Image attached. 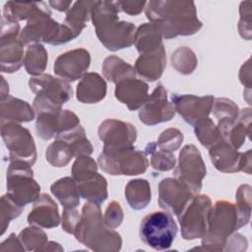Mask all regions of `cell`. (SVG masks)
<instances>
[{"label": "cell", "mask_w": 252, "mask_h": 252, "mask_svg": "<svg viewBox=\"0 0 252 252\" xmlns=\"http://www.w3.org/2000/svg\"><path fill=\"white\" fill-rule=\"evenodd\" d=\"M145 14L151 23L159 28L166 39L192 35L203 26L193 1L152 0L146 4Z\"/></svg>", "instance_id": "6da1fadb"}, {"label": "cell", "mask_w": 252, "mask_h": 252, "mask_svg": "<svg viewBox=\"0 0 252 252\" xmlns=\"http://www.w3.org/2000/svg\"><path fill=\"white\" fill-rule=\"evenodd\" d=\"M115 2L94 1L91 20L100 43L110 51L128 48L134 44L136 27L133 23L120 21Z\"/></svg>", "instance_id": "7a4b0ae2"}, {"label": "cell", "mask_w": 252, "mask_h": 252, "mask_svg": "<svg viewBox=\"0 0 252 252\" xmlns=\"http://www.w3.org/2000/svg\"><path fill=\"white\" fill-rule=\"evenodd\" d=\"M74 235L80 243L96 252H117L122 246L120 234L105 224L100 206L91 202L84 204Z\"/></svg>", "instance_id": "3957f363"}, {"label": "cell", "mask_w": 252, "mask_h": 252, "mask_svg": "<svg viewBox=\"0 0 252 252\" xmlns=\"http://www.w3.org/2000/svg\"><path fill=\"white\" fill-rule=\"evenodd\" d=\"M76 38L73 32L65 25L59 24L51 17V12L45 2H36V6L27 25L20 33L24 44L44 42L59 45Z\"/></svg>", "instance_id": "277c9868"}, {"label": "cell", "mask_w": 252, "mask_h": 252, "mask_svg": "<svg viewBox=\"0 0 252 252\" xmlns=\"http://www.w3.org/2000/svg\"><path fill=\"white\" fill-rule=\"evenodd\" d=\"M238 229V218L235 205L225 200H219L211 208L208 227L202 238V249L222 251L229 235Z\"/></svg>", "instance_id": "5b68a950"}, {"label": "cell", "mask_w": 252, "mask_h": 252, "mask_svg": "<svg viewBox=\"0 0 252 252\" xmlns=\"http://www.w3.org/2000/svg\"><path fill=\"white\" fill-rule=\"evenodd\" d=\"M30 90L35 94L32 107L38 114L62 109L73 94V90L68 82L55 78L50 74L32 76L29 80Z\"/></svg>", "instance_id": "8992f818"}, {"label": "cell", "mask_w": 252, "mask_h": 252, "mask_svg": "<svg viewBox=\"0 0 252 252\" xmlns=\"http://www.w3.org/2000/svg\"><path fill=\"white\" fill-rule=\"evenodd\" d=\"M97 163L102 171L110 175H139L144 173L149 166L146 154L134 146L116 149L102 148Z\"/></svg>", "instance_id": "52a82bcc"}, {"label": "cell", "mask_w": 252, "mask_h": 252, "mask_svg": "<svg viewBox=\"0 0 252 252\" xmlns=\"http://www.w3.org/2000/svg\"><path fill=\"white\" fill-rule=\"evenodd\" d=\"M6 180L7 194L22 208L34 202L40 195V186L33 178L32 165L26 161L10 160Z\"/></svg>", "instance_id": "ba28073f"}, {"label": "cell", "mask_w": 252, "mask_h": 252, "mask_svg": "<svg viewBox=\"0 0 252 252\" xmlns=\"http://www.w3.org/2000/svg\"><path fill=\"white\" fill-rule=\"evenodd\" d=\"M177 224L167 212H153L147 215L140 224L142 241L155 250H166L177 234Z\"/></svg>", "instance_id": "9c48e42d"}, {"label": "cell", "mask_w": 252, "mask_h": 252, "mask_svg": "<svg viewBox=\"0 0 252 252\" xmlns=\"http://www.w3.org/2000/svg\"><path fill=\"white\" fill-rule=\"evenodd\" d=\"M212 201L208 195H195L177 216L181 236L186 240L201 238L207 231Z\"/></svg>", "instance_id": "30bf717a"}, {"label": "cell", "mask_w": 252, "mask_h": 252, "mask_svg": "<svg viewBox=\"0 0 252 252\" xmlns=\"http://www.w3.org/2000/svg\"><path fill=\"white\" fill-rule=\"evenodd\" d=\"M19 22L1 19L0 66L2 73L17 72L24 64V43L20 39Z\"/></svg>", "instance_id": "8fae6325"}, {"label": "cell", "mask_w": 252, "mask_h": 252, "mask_svg": "<svg viewBox=\"0 0 252 252\" xmlns=\"http://www.w3.org/2000/svg\"><path fill=\"white\" fill-rule=\"evenodd\" d=\"M174 177L184 184L194 195L200 193L207 169L200 151L194 145L184 146L178 157Z\"/></svg>", "instance_id": "7c38bea8"}, {"label": "cell", "mask_w": 252, "mask_h": 252, "mask_svg": "<svg viewBox=\"0 0 252 252\" xmlns=\"http://www.w3.org/2000/svg\"><path fill=\"white\" fill-rule=\"evenodd\" d=\"M1 137L9 150V160L19 159L33 165L36 161V148L30 131L20 123H1Z\"/></svg>", "instance_id": "4fadbf2b"}, {"label": "cell", "mask_w": 252, "mask_h": 252, "mask_svg": "<svg viewBox=\"0 0 252 252\" xmlns=\"http://www.w3.org/2000/svg\"><path fill=\"white\" fill-rule=\"evenodd\" d=\"M175 112L173 104L167 99L166 89L158 84L140 108L139 119L146 125L154 126L171 120Z\"/></svg>", "instance_id": "5bb4252c"}, {"label": "cell", "mask_w": 252, "mask_h": 252, "mask_svg": "<svg viewBox=\"0 0 252 252\" xmlns=\"http://www.w3.org/2000/svg\"><path fill=\"white\" fill-rule=\"evenodd\" d=\"M80 125L79 117L69 109H61L52 112H41L37 114L35 130L43 140L56 138Z\"/></svg>", "instance_id": "9a60e30c"}, {"label": "cell", "mask_w": 252, "mask_h": 252, "mask_svg": "<svg viewBox=\"0 0 252 252\" xmlns=\"http://www.w3.org/2000/svg\"><path fill=\"white\" fill-rule=\"evenodd\" d=\"M171 103L175 111L191 126L209 117L215 97L213 95L197 96L194 94H171Z\"/></svg>", "instance_id": "2e32d148"}, {"label": "cell", "mask_w": 252, "mask_h": 252, "mask_svg": "<svg viewBox=\"0 0 252 252\" xmlns=\"http://www.w3.org/2000/svg\"><path fill=\"white\" fill-rule=\"evenodd\" d=\"M195 195L175 177L163 178L158 183V205L170 215L178 216Z\"/></svg>", "instance_id": "e0dca14e"}, {"label": "cell", "mask_w": 252, "mask_h": 252, "mask_svg": "<svg viewBox=\"0 0 252 252\" xmlns=\"http://www.w3.org/2000/svg\"><path fill=\"white\" fill-rule=\"evenodd\" d=\"M90 65V52L85 48H76L66 51L56 58L53 72L66 82H74L87 73Z\"/></svg>", "instance_id": "ac0fdd59"}, {"label": "cell", "mask_w": 252, "mask_h": 252, "mask_svg": "<svg viewBox=\"0 0 252 252\" xmlns=\"http://www.w3.org/2000/svg\"><path fill=\"white\" fill-rule=\"evenodd\" d=\"M98 138L103 148H124L133 146L137 139V129L129 122L108 118L103 120L97 129Z\"/></svg>", "instance_id": "d6986e66"}, {"label": "cell", "mask_w": 252, "mask_h": 252, "mask_svg": "<svg viewBox=\"0 0 252 252\" xmlns=\"http://www.w3.org/2000/svg\"><path fill=\"white\" fill-rule=\"evenodd\" d=\"M209 155L213 165L220 172L235 173L243 169V153L223 139L209 148Z\"/></svg>", "instance_id": "ffe728a7"}, {"label": "cell", "mask_w": 252, "mask_h": 252, "mask_svg": "<svg viewBox=\"0 0 252 252\" xmlns=\"http://www.w3.org/2000/svg\"><path fill=\"white\" fill-rule=\"evenodd\" d=\"M149 86L139 79H128L116 84L114 95L129 110H137L142 107L149 97Z\"/></svg>", "instance_id": "44dd1931"}, {"label": "cell", "mask_w": 252, "mask_h": 252, "mask_svg": "<svg viewBox=\"0 0 252 252\" xmlns=\"http://www.w3.org/2000/svg\"><path fill=\"white\" fill-rule=\"evenodd\" d=\"M60 220L55 201L46 193L40 194L28 215V222L43 228H53L59 225Z\"/></svg>", "instance_id": "7402d4cb"}, {"label": "cell", "mask_w": 252, "mask_h": 252, "mask_svg": "<svg viewBox=\"0 0 252 252\" xmlns=\"http://www.w3.org/2000/svg\"><path fill=\"white\" fill-rule=\"evenodd\" d=\"M166 67V53L164 46L159 49L140 54L135 62V71L143 79L149 82L158 80Z\"/></svg>", "instance_id": "603a6c76"}, {"label": "cell", "mask_w": 252, "mask_h": 252, "mask_svg": "<svg viewBox=\"0 0 252 252\" xmlns=\"http://www.w3.org/2000/svg\"><path fill=\"white\" fill-rule=\"evenodd\" d=\"M105 80L97 73H86L77 85L76 97L82 103L92 104L102 100L106 95Z\"/></svg>", "instance_id": "cb8c5ba5"}, {"label": "cell", "mask_w": 252, "mask_h": 252, "mask_svg": "<svg viewBox=\"0 0 252 252\" xmlns=\"http://www.w3.org/2000/svg\"><path fill=\"white\" fill-rule=\"evenodd\" d=\"M34 109L26 100L7 95L0 98L1 123L30 122L34 119Z\"/></svg>", "instance_id": "d4e9b609"}, {"label": "cell", "mask_w": 252, "mask_h": 252, "mask_svg": "<svg viewBox=\"0 0 252 252\" xmlns=\"http://www.w3.org/2000/svg\"><path fill=\"white\" fill-rule=\"evenodd\" d=\"M162 33L154 23H144L136 29L134 44L140 54L149 53L159 49L162 44Z\"/></svg>", "instance_id": "484cf974"}, {"label": "cell", "mask_w": 252, "mask_h": 252, "mask_svg": "<svg viewBox=\"0 0 252 252\" xmlns=\"http://www.w3.org/2000/svg\"><path fill=\"white\" fill-rule=\"evenodd\" d=\"M251 108L247 107L239 110V114L235 122L221 132L224 141L230 144L235 150H238L251 133Z\"/></svg>", "instance_id": "4316f807"}, {"label": "cell", "mask_w": 252, "mask_h": 252, "mask_svg": "<svg viewBox=\"0 0 252 252\" xmlns=\"http://www.w3.org/2000/svg\"><path fill=\"white\" fill-rule=\"evenodd\" d=\"M77 184L81 197L88 202L100 206L108 197L107 181L98 172Z\"/></svg>", "instance_id": "83f0119b"}, {"label": "cell", "mask_w": 252, "mask_h": 252, "mask_svg": "<svg viewBox=\"0 0 252 252\" xmlns=\"http://www.w3.org/2000/svg\"><path fill=\"white\" fill-rule=\"evenodd\" d=\"M51 193L60 202L64 209L77 208L80 204V192L78 184L73 177H63L50 186Z\"/></svg>", "instance_id": "f1b7e54d"}, {"label": "cell", "mask_w": 252, "mask_h": 252, "mask_svg": "<svg viewBox=\"0 0 252 252\" xmlns=\"http://www.w3.org/2000/svg\"><path fill=\"white\" fill-rule=\"evenodd\" d=\"M124 194L128 205L132 209L143 210L152 199L151 185L146 179H132L126 184Z\"/></svg>", "instance_id": "f546056e"}, {"label": "cell", "mask_w": 252, "mask_h": 252, "mask_svg": "<svg viewBox=\"0 0 252 252\" xmlns=\"http://www.w3.org/2000/svg\"><path fill=\"white\" fill-rule=\"evenodd\" d=\"M101 69L104 78L115 85L121 81L136 78L135 68L116 55L106 57Z\"/></svg>", "instance_id": "4dcf8cb0"}, {"label": "cell", "mask_w": 252, "mask_h": 252, "mask_svg": "<svg viewBox=\"0 0 252 252\" xmlns=\"http://www.w3.org/2000/svg\"><path fill=\"white\" fill-rule=\"evenodd\" d=\"M94 1H77L66 14L64 23L76 35L81 34L91 19V9Z\"/></svg>", "instance_id": "1f68e13d"}, {"label": "cell", "mask_w": 252, "mask_h": 252, "mask_svg": "<svg viewBox=\"0 0 252 252\" xmlns=\"http://www.w3.org/2000/svg\"><path fill=\"white\" fill-rule=\"evenodd\" d=\"M47 60V51L41 43L30 44L26 50L24 58L26 71L32 76L41 75L46 68Z\"/></svg>", "instance_id": "d6a6232c"}, {"label": "cell", "mask_w": 252, "mask_h": 252, "mask_svg": "<svg viewBox=\"0 0 252 252\" xmlns=\"http://www.w3.org/2000/svg\"><path fill=\"white\" fill-rule=\"evenodd\" d=\"M213 113L218 119V128H223L231 125L238 117L239 108L231 99L219 97L214 100Z\"/></svg>", "instance_id": "836d02e7"}, {"label": "cell", "mask_w": 252, "mask_h": 252, "mask_svg": "<svg viewBox=\"0 0 252 252\" xmlns=\"http://www.w3.org/2000/svg\"><path fill=\"white\" fill-rule=\"evenodd\" d=\"M55 139H62L66 141L72 148L75 157L82 155L90 156L94 151L93 145L87 138L85 129L81 126V124L68 132L58 135Z\"/></svg>", "instance_id": "e575fe53"}, {"label": "cell", "mask_w": 252, "mask_h": 252, "mask_svg": "<svg viewBox=\"0 0 252 252\" xmlns=\"http://www.w3.org/2000/svg\"><path fill=\"white\" fill-rule=\"evenodd\" d=\"M74 157L75 155L72 148L62 139H55V141L47 147L45 152L46 160L55 167L66 166Z\"/></svg>", "instance_id": "d590c367"}, {"label": "cell", "mask_w": 252, "mask_h": 252, "mask_svg": "<svg viewBox=\"0 0 252 252\" xmlns=\"http://www.w3.org/2000/svg\"><path fill=\"white\" fill-rule=\"evenodd\" d=\"M145 154L151 157V166L158 171H168L175 167L176 158L173 154L159 149L155 142L146 145Z\"/></svg>", "instance_id": "8d00e7d4"}, {"label": "cell", "mask_w": 252, "mask_h": 252, "mask_svg": "<svg viewBox=\"0 0 252 252\" xmlns=\"http://www.w3.org/2000/svg\"><path fill=\"white\" fill-rule=\"evenodd\" d=\"M171 64L178 73L189 75L197 68L198 59L191 48L180 46L171 54Z\"/></svg>", "instance_id": "74e56055"}, {"label": "cell", "mask_w": 252, "mask_h": 252, "mask_svg": "<svg viewBox=\"0 0 252 252\" xmlns=\"http://www.w3.org/2000/svg\"><path fill=\"white\" fill-rule=\"evenodd\" d=\"M193 127L197 139L199 140L201 145L207 149L222 139L218 126L209 117L202 119Z\"/></svg>", "instance_id": "f35d334b"}, {"label": "cell", "mask_w": 252, "mask_h": 252, "mask_svg": "<svg viewBox=\"0 0 252 252\" xmlns=\"http://www.w3.org/2000/svg\"><path fill=\"white\" fill-rule=\"evenodd\" d=\"M251 186L242 184L238 187L235 193L236 212L238 218V229L245 226L251 217Z\"/></svg>", "instance_id": "ab89813d"}, {"label": "cell", "mask_w": 252, "mask_h": 252, "mask_svg": "<svg viewBox=\"0 0 252 252\" xmlns=\"http://www.w3.org/2000/svg\"><path fill=\"white\" fill-rule=\"evenodd\" d=\"M18 236L28 251H42L48 243L46 233L39 226L33 224L24 228Z\"/></svg>", "instance_id": "60d3db41"}, {"label": "cell", "mask_w": 252, "mask_h": 252, "mask_svg": "<svg viewBox=\"0 0 252 252\" xmlns=\"http://www.w3.org/2000/svg\"><path fill=\"white\" fill-rule=\"evenodd\" d=\"M36 2L8 1L3 7V18L16 22L27 20L34 11Z\"/></svg>", "instance_id": "b9f144b4"}, {"label": "cell", "mask_w": 252, "mask_h": 252, "mask_svg": "<svg viewBox=\"0 0 252 252\" xmlns=\"http://www.w3.org/2000/svg\"><path fill=\"white\" fill-rule=\"evenodd\" d=\"M72 177L77 183L97 173L96 161L88 155L78 156L72 165Z\"/></svg>", "instance_id": "7bdbcfd3"}, {"label": "cell", "mask_w": 252, "mask_h": 252, "mask_svg": "<svg viewBox=\"0 0 252 252\" xmlns=\"http://www.w3.org/2000/svg\"><path fill=\"white\" fill-rule=\"evenodd\" d=\"M23 208L19 206L8 194L1 197L0 201V234L3 235L10 222L22 214Z\"/></svg>", "instance_id": "ee69618b"}, {"label": "cell", "mask_w": 252, "mask_h": 252, "mask_svg": "<svg viewBox=\"0 0 252 252\" xmlns=\"http://www.w3.org/2000/svg\"><path fill=\"white\" fill-rule=\"evenodd\" d=\"M183 142V134L177 128L163 130L157 141V146L166 152L173 153L179 149Z\"/></svg>", "instance_id": "f6af8a7d"}, {"label": "cell", "mask_w": 252, "mask_h": 252, "mask_svg": "<svg viewBox=\"0 0 252 252\" xmlns=\"http://www.w3.org/2000/svg\"><path fill=\"white\" fill-rule=\"evenodd\" d=\"M251 6L252 2L245 1L241 2L239 7V22H238V32L241 37L246 40L251 39Z\"/></svg>", "instance_id": "bcb514c9"}, {"label": "cell", "mask_w": 252, "mask_h": 252, "mask_svg": "<svg viewBox=\"0 0 252 252\" xmlns=\"http://www.w3.org/2000/svg\"><path fill=\"white\" fill-rule=\"evenodd\" d=\"M124 219V214H123V210L120 206V204L116 201H111L104 212V216H103V220L105 224L109 227V228H116L118 227Z\"/></svg>", "instance_id": "7dc6e473"}, {"label": "cell", "mask_w": 252, "mask_h": 252, "mask_svg": "<svg viewBox=\"0 0 252 252\" xmlns=\"http://www.w3.org/2000/svg\"><path fill=\"white\" fill-rule=\"evenodd\" d=\"M80 219L81 215L76 208L64 209L61 217L62 229L69 234H74L75 229L80 221Z\"/></svg>", "instance_id": "c3c4849f"}, {"label": "cell", "mask_w": 252, "mask_h": 252, "mask_svg": "<svg viewBox=\"0 0 252 252\" xmlns=\"http://www.w3.org/2000/svg\"><path fill=\"white\" fill-rule=\"evenodd\" d=\"M248 241L242 234L233 232L226 239L222 251H244L246 250Z\"/></svg>", "instance_id": "681fc988"}, {"label": "cell", "mask_w": 252, "mask_h": 252, "mask_svg": "<svg viewBox=\"0 0 252 252\" xmlns=\"http://www.w3.org/2000/svg\"><path fill=\"white\" fill-rule=\"evenodd\" d=\"M147 1H116L115 5L119 11L128 15H139L146 7Z\"/></svg>", "instance_id": "f907efd6"}, {"label": "cell", "mask_w": 252, "mask_h": 252, "mask_svg": "<svg viewBox=\"0 0 252 252\" xmlns=\"http://www.w3.org/2000/svg\"><path fill=\"white\" fill-rule=\"evenodd\" d=\"M239 80L240 83L246 88L244 93L247 92L246 95L248 99V103L250 104V91H251V65H250V59H248L240 68L239 71Z\"/></svg>", "instance_id": "816d5d0a"}, {"label": "cell", "mask_w": 252, "mask_h": 252, "mask_svg": "<svg viewBox=\"0 0 252 252\" xmlns=\"http://www.w3.org/2000/svg\"><path fill=\"white\" fill-rule=\"evenodd\" d=\"M26 248L23 245L19 236L15 233H11L7 239H5L0 245V251H25Z\"/></svg>", "instance_id": "f5cc1de1"}, {"label": "cell", "mask_w": 252, "mask_h": 252, "mask_svg": "<svg viewBox=\"0 0 252 252\" xmlns=\"http://www.w3.org/2000/svg\"><path fill=\"white\" fill-rule=\"evenodd\" d=\"M48 4L54 8L55 10L59 11V12H68L70 9V6L72 4V1H49Z\"/></svg>", "instance_id": "db71d44e"}, {"label": "cell", "mask_w": 252, "mask_h": 252, "mask_svg": "<svg viewBox=\"0 0 252 252\" xmlns=\"http://www.w3.org/2000/svg\"><path fill=\"white\" fill-rule=\"evenodd\" d=\"M247 174H251V150L243 153V169Z\"/></svg>", "instance_id": "11a10c76"}, {"label": "cell", "mask_w": 252, "mask_h": 252, "mask_svg": "<svg viewBox=\"0 0 252 252\" xmlns=\"http://www.w3.org/2000/svg\"><path fill=\"white\" fill-rule=\"evenodd\" d=\"M42 251H63V247L54 241H49Z\"/></svg>", "instance_id": "9f6ffc18"}, {"label": "cell", "mask_w": 252, "mask_h": 252, "mask_svg": "<svg viewBox=\"0 0 252 252\" xmlns=\"http://www.w3.org/2000/svg\"><path fill=\"white\" fill-rule=\"evenodd\" d=\"M7 95H9V85L6 82L5 78L1 77V95H0V98H3Z\"/></svg>", "instance_id": "6f0895ef"}]
</instances>
